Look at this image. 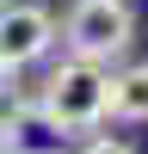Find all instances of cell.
Here are the masks:
<instances>
[{
	"instance_id": "cell-7",
	"label": "cell",
	"mask_w": 148,
	"mask_h": 154,
	"mask_svg": "<svg viewBox=\"0 0 148 154\" xmlns=\"http://www.w3.org/2000/svg\"><path fill=\"white\" fill-rule=\"evenodd\" d=\"M0 154H25V148H19V136H0Z\"/></svg>"
},
{
	"instance_id": "cell-6",
	"label": "cell",
	"mask_w": 148,
	"mask_h": 154,
	"mask_svg": "<svg viewBox=\"0 0 148 154\" xmlns=\"http://www.w3.org/2000/svg\"><path fill=\"white\" fill-rule=\"evenodd\" d=\"M74 154H136L123 136H105V130H93V136H80V148Z\"/></svg>"
},
{
	"instance_id": "cell-8",
	"label": "cell",
	"mask_w": 148,
	"mask_h": 154,
	"mask_svg": "<svg viewBox=\"0 0 148 154\" xmlns=\"http://www.w3.org/2000/svg\"><path fill=\"white\" fill-rule=\"evenodd\" d=\"M0 6H6V0H0Z\"/></svg>"
},
{
	"instance_id": "cell-4",
	"label": "cell",
	"mask_w": 148,
	"mask_h": 154,
	"mask_svg": "<svg viewBox=\"0 0 148 154\" xmlns=\"http://www.w3.org/2000/svg\"><path fill=\"white\" fill-rule=\"evenodd\" d=\"M111 117L117 123H148V62L111 74Z\"/></svg>"
},
{
	"instance_id": "cell-1",
	"label": "cell",
	"mask_w": 148,
	"mask_h": 154,
	"mask_svg": "<svg viewBox=\"0 0 148 154\" xmlns=\"http://www.w3.org/2000/svg\"><path fill=\"white\" fill-rule=\"evenodd\" d=\"M111 117V74L93 62H56L37 86V123L62 136H93Z\"/></svg>"
},
{
	"instance_id": "cell-5",
	"label": "cell",
	"mask_w": 148,
	"mask_h": 154,
	"mask_svg": "<svg viewBox=\"0 0 148 154\" xmlns=\"http://www.w3.org/2000/svg\"><path fill=\"white\" fill-rule=\"evenodd\" d=\"M25 123H37V86L25 74H0V136H25Z\"/></svg>"
},
{
	"instance_id": "cell-2",
	"label": "cell",
	"mask_w": 148,
	"mask_h": 154,
	"mask_svg": "<svg viewBox=\"0 0 148 154\" xmlns=\"http://www.w3.org/2000/svg\"><path fill=\"white\" fill-rule=\"evenodd\" d=\"M56 31H62V43H68V62L105 68L111 56H123V49L136 43V12H130V0H74Z\"/></svg>"
},
{
	"instance_id": "cell-3",
	"label": "cell",
	"mask_w": 148,
	"mask_h": 154,
	"mask_svg": "<svg viewBox=\"0 0 148 154\" xmlns=\"http://www.w3.org/2000/svg\"><path fill=\"white\" fill-rule=\"evenodd\" d=\"M56 12L37 0H6L0 6V74H25L31 62H43L56 49Z\"/></svg>"
}]
</instances>
